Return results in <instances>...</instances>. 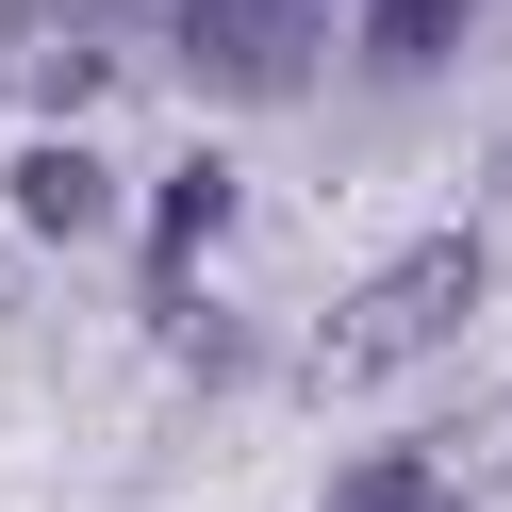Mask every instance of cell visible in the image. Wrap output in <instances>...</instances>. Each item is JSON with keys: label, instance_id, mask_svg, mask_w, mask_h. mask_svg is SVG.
Segmentation results:
<instances>
[{"label": "cell", "instance_id": "cell-5", "mask_svg": "<svg viewBox=\"0 0 512 512\" xmlns=\"http://www.w3.org/2000/svg\"><path fill=\"white\" fill-rule=\"evenodd\" d=\"M331 512H446V496H430V463H364Z\"/></svg>", "mask_w": 512, "mask_h": 512}, {"label": "cell", "instance_id": "cell-4", "mask_svg": "<svg viewBox=\"0 0 512 512\" xmlns=\"http://www.w3.org/2000/svg\"><path fill=\"white\" fill-rule=\"evenodd\" d=\"M446 34H463V0H380V50H397V67H430Z\"/></svg>", "mask_w": 512, "mask_h": 512}, {"label": "cell", "instance_id": "cell-3", "mask_svg": "<svg viewBox=\"0 0 512 512\" xmlns=\"http://www.w3.org/2000/svg\"><path fill=\"white\" fill-rule=\"evenodd\" d=\"M17 215H34V232H83V215H100V166H83V149H34Z\"/></svg>", "mask_w": 512, "mask_h": 512}, {"label": "cell", "instance_id": "cell-1", "mask_svg": "<svg viewBox=\"0 0 512 512\" xmlns=\"http://www.w3.org/2000/svg\"><path fill=\"white\" fill-rule=\"evenodd\" d=\"M479 314V232H430V248H397V265L364 281V298L331 314V380H380V364H413V347H446Z\"/></svg>", "mask_w": 512, "mask_h": 512}, {"label": "cell", "instance_id": "cell-2", "mask_svg": "<svg viewBox=\"0 0 512 512\" xmlns=\"http://www.w3.org/2000/svg\"><path fill=\"white\" fill-rule=\"evenodd\" d=\"M182 67H199V83H248V100L314 83V50H298V0H182Z\"/></svg>", "mask_w": 512, "mask_h": 512}]
</instances>
